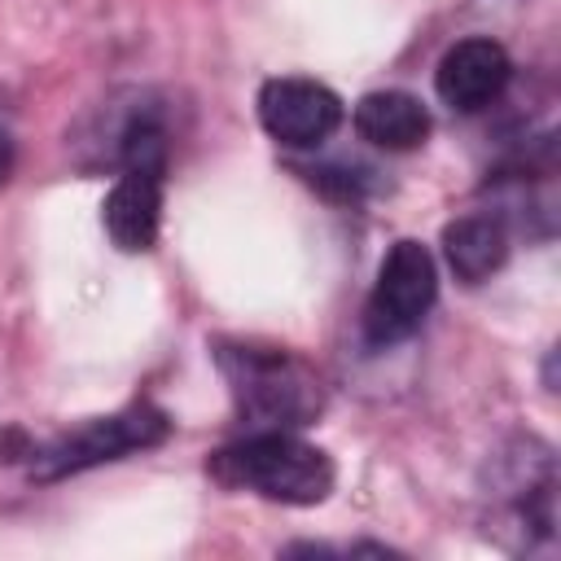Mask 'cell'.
Returning a JSON list of instances; mask_svg holds the SVG:
<instances>
[{
  "label": "cell",
  "mask_w": 561,
  "mask_h": 561,
  "mask_svg": "<svg viewBox=\"0 0 561 561\" xmlns=\"http://www.w3.org/2000/svg\"><path fill=\"white\" fill-rule=\"evenodd\" d=\"M114 158H118V180L101 206V219L110 241L123 254H145L153 250L162 228V193H167V162H171L167 123L153 105H140L118 123Z\"/></svg>",
  "instance_id": "6da1fadb"
},
{
  "label": "cell",
  "mask_w": 561,
  "mask_h": 561,
  "mask_svg": "<svg viewBox=\"0 0 561 561\" xmlns=\"http://www.w3.org/2000/svg\"><path fill=\"white\" fill-rule=\"evenodd\" d=\"M215 364L250 430H298L324 412L320 373L285 346L215 342Z\"/></svg>",
  "instance_id": "7a4b0ae2"
},
{
  "label": "cell",
  "mask_w": 561,
  "mask_h": 561,
  "mask_svg": "<svg viewBox=\"0 0 561 561\" xmlns=\"http://www.w3.org/2000/svg\"><path fill=\"white\" fill-rule=\"evenodd\" d=\"M210 473L232 491H254L272 504L311 508L333 491V460L324 447L298 438L294 430H250L245 438L210 456Z\"/></svg>",
  "instance_id": "3957f363"
},
{
  "label": "cell",
  "mask_w": 561,
  "mask_h": 561,
  "mask_svg": "<svg viewBox=\"0 0 561 561\" xmlns=\"http://www.w3.org/2000/svg\"><path fill=\"white\" fill-rule=\"evenodd\" d=\"M167 434H171L167 412H158L153 403H131L114 416H92V421L75 425L70 434H57L39 451H31V478L35 482H57V478L83 473L92 465L123 460L131 451H149Z\"/></svg>",
  "instance_id": "277c9868"
},
{
  "label": "cell",
  "mask_w": 561,
  "mask_h": 561,
  "mask_svg": "<svg viewBox=\"0 0 561 561\" xmlns=\"http://www.w3.org/2000/svg\"><path fill=\"white\" fill-rule=\"evenodd\" d=\"M434 298H438L434 254L412 237L394 241L386 250L381 267H377L368 302H364V337H368V346H394V342L412 337L425 324Z\"/></svg>",
  "instance_id": "5b68a950"
},
{
  "label": "cell",
  "mask_w": 561,
  "mask_h": 561,
  "mask_svg": "<svg viewBox=\"0 0 561 561\" xmlns=\"http://www.w3.org/2000/svg\"><path fill=\"white\" fill-rule=\"evenodd\" d=\"M259 123L285 149H320L342 127V96L307 75H280L259 88Z\"/></svg>",
  "instance_id": "8992f818"
},
{
  "label": "cell",
  "mask_w": 561,
  "mask_h": 561,
  "mask_svg": "<svg viewBox=\"0 0 561 561\" xmlns=\"http://www.w3.org/2000/svg\"><path fill=\"white\" fill-rule=\"evenodd\" d=\"M508 79H513V61H508L504 44L491 39V35L456 39L438 57V70H434L438 101L460 110V114H478V110L495 105L504 96Z\"/></svg>",
  "instance_id": "52a82bcc"
},
{
  "label": "cell",
  "mask_w": 561,
  "mask_h": 561,
  "mask_svg": "<svg viewBox=\"0 0 561 561\" xmlns=\"http://www.w3.org/2000/svg\"><path fill=\"white\" fill-rule=\"evenodd\" d=\"M355 131L386 149V153H408L421 149L430 136V110L421 105V96L399 92V88H381V92H364L355 101Z\"/></svg>",
  "instance_id": "ba28073f"
},
{
  "label": "cell",
  "mask_w": 561,
  "mask_h": 561,
  "mask_svg": "<svg viewBox=\"0 0 561 561\" xmlns=\"http://www.w3.org/2000/svg\"><path fill=\"white\" fill-rule=\"evenodd\" d=\"M443 259H447V267L465 285L486 280L508 259V228H504V219L491 215V210H473V215L451 219L443 228Z\"/></svg>",
  "instance_id": "9c48e42d"
},
{
  "label": "cell",
  "mask_w": 561,
  "mask_h": 561,
  "mask_svg": "<svg viewBox=\"0 0 561 561\" xmlns=\"http://www.w3.org/2000/svg\"><path fill=\"white\" fill-rule=\"evenodd\" d=\"M13 167H18V149H13V136L0 127V184H9Z\"/></svg>",
  "instance_id": "30bf717a"
}]
</instances>
